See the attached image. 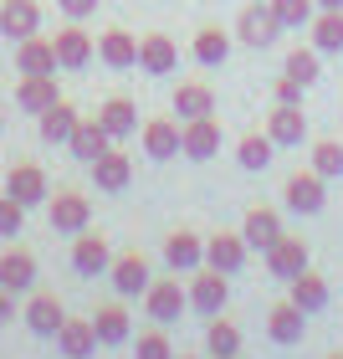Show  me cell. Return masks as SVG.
I'll return each mask as SVG.
<instances>
[{"instance_id": "cell-1", "label": "cell", "mask_w": 343, "mask_h": 359, "mask_svg": "<svg viewBox=\"0 0 343 359\" xmlns=\"http://www.w3.org/2000/svg\"><path fill=\"white\" fill-rule=\"evenodd\" d=\"M88 221H92V201H88V195H77V190H57L52 195V231L83 236Z\"/></svg>"}, {"instance_id": "cell-2", "label": "cell", "mask_w": 343, "mask_h": 359, "mask_svg": "<svg viewBox=\"0 0 343 359\" xmlns=\"http://www.w3.org/2000/svg\"><path fill=\"white\" fill-rule=\"evenodd\" d=\"M144 308H149V318L154 323H179V313L190 308V292L174 283V277H164V283H149V292H144Z\"/></svg>"}, {"instance_id": "cell-3", "label": "cell", "mask_w": 343, "mask_h": 359, "mask_svg": "<svg viewBox=\"0 0 343 359\" xmlns=\"http://www.w3.org/2000/svg\"><path fill=\"white\" fill-rule=\"evenodd\" d=\"M225 303H231V283H225V272H216V267L195 272V283H190V308H195V313L216 318Z\"/></svg>"}, {"instance_id": "cell-4", "label": "cell", "mask_w": 343, "mask_h": 359, "mask_svg": "<svg viewBox=\"0 0 343 359\" xmlns=\"http://www.w3.org/2000/svg\"><path fill=\"white\" fill-rule=\"evenodd\" d=\"M267 134L276 149H298V144H307V113L298 103H276L267 113Z\"/></svg>"}, {"instance_id": "cell-5", "label": "cell", "mask_w": 343, "mask_h": 359, "mask_svg": "<svg viewBox=\"0 0 343 359\" xmlns=\"http://www.w3.org/2000/svg\"><path fill=\"white\" fill-rule=\"evenodd\" d=\"M246 236L241 231H216L205 241V267H216V272H225V277H236L241 267H246Z\"/></svg>"}, {"instance_id": "cell-6", "label": "cell", "mask_w": 343, "mask_h": 359, "mask_svg": "<svg viewBox=\"0 0 343 359\" xmlns=\"http://www.w3.org/2000/svg\"><path fill=\"white\" fill-rule=\"evenodd\" d=\"M236 31H241V41H246V46H256V52H261V46H272L287 26L276 21V11H272V0H267V6H246V11H241Z\"/></svg>"}, {"instance_id": "cell-7", "label": "cell", "mask_w": 343, "mask_h": 359, "mask_svg": "<svg viewBox=\"0 0 343 359\" xmlns=\"http://www.w3.org/2000/svg\"><path fill=\"white\" fill-rule=\"evenodd\" d=\"M144 154L149 159H174V154H185V123H174V118H149L144 123Z\"/></svg>"}, {"instance_id": "cell-8", "label": "cell", "mask_w": 343, "mask_h": 359, "mask_svg": "<svg viewBox=\"0 0 343 359\" xmlns=\"http://www.w3.org/2000/svg\"><path fill=\"white\" fill-rule=\"evenodd\" d=\"M287 210H298V216H318L323 201H328V190H323V175L318 170H298L287 180Z\"/></svg>"}, {"instance_id": "cell-9", "label": "cell", "mask_w": 343, "mask_h": 359, "mask_svg": "<svg viewBox=\"0 0 343 359\" xmlns=\"http://www.w3.org/2000/svg\"><path fill=\"white\" fill-rule=\"evenodd\" d=\"M6 195H15L26 210L31 205H41V201H52V185H46V170L41 165H10L6 175Z\"/></svg>"}, {"instance_id": "cell-10", "label": "cell", "mask_w": 343, "mask_h": 359, "mask_svg": "<svg viewBox=\"0 0 343 359\" xmlns=\"http://www.w3.org/2000/svg\"><path fill=\"white\" fill-rule=\"evenodd\" d=\"M220 144H225V134H220L216 113H210V118H190V123H185V159H195V165L216 159Z\"/></svg>"}, {"instance_id": "cell-11", "label": "cell", "mask_w": 343, "mask_h": 359, "mask_svg": "<svg viewBox=\"0 0 343 359\" xmlns=\"http://www.w3.org/2000/svg\"><path fill=\"white\" fill-rule=\"evenodd\" d=\"M307 262H313V257H307V241H302V236H282V241H276V247L267 252V272H272V277H282V283L302 277Z\"/></svg>"}, {"instance_id": "cell-12", "label": "cell", "mask_w": 343, "mask_h": 359, "mask_svg": "<svg viewBox=\"0 0 343 359\" xmlns=\"http://www.w3.org/2000/svg\"><path fill=\"white\" fill-rule=\"evenodd\" d=\"M113 287H118V298H139V292H149V262H144V252H123L113 257Z\"/></svg>"}, {"instance_id": "cell-13", "label": "cell", "mask_w": 343, "mask_h": 359, "mask_svg": "<svg viewBox=\"0 0 343 359\" xmlns=\"http://www.w3.org/2000/svg\"><path fill=\"white\" fill-rule=\"evenodd\" d=\"M36 26H41L36 0H0V36L26 41V36H36Z\"/></svg>"}, {"instance_id": "cell-14", "label": "cell", "mask_w": 343, "mask_h": 359, "mask_svg": "<svg viewBox=\"0 0 343 359\" xmlns=\"http://www.w3.org/2000/svg\"><path fill=\"white\" fill-rule=\"evenodd\" d=\"M52 46H57V62H62L67 72H83L88 62H92V52H97L92 36H88V31L77 26V21H72V26H62L57 36H52Z\"/></svg>"}, {"instance_id": "cell-15", "label": "cell", "mask_w": 343, "mask_h": 359, "mask_svg": "<svg viewBox=\"0 0 343 359\" xmlns=\"http://www.w3.org/2000/svg\"><path fill=\"white\" fill-rule=\"evenodd\" d=\"M179 67V46L164 36V31H149V36L139 41V72H149V77H164Z\"/></svg>"}, {"instance_id": "cell-16", "label": "cell", "mask_w": 343, "mask_h": 359, "mask_svg": "<svg viewBox=\"0 0 343 359\" xmlns=\"http://www.w3.org/2000/svg\"><path fill=\"white\" fill-rule=\"evenodd\" d=\"M88 170H92V185L103 195H118V190H128V180H134V159L118 154V149H108V154H97Z\"/></svg>"}, {"instance_id": "cell-17", "label": "cell", "mask_w": 343, "mask_h": 359, "mask_svg": "<svg viewBox=\"0 0 343 359\" xmlns=\"http://www.w3.org/2000/svg\"><path fill=\"white\" fill-rule=\"evenodd\" d=\"M57 67H62V62H57V46L52 41L26 36L21 46H15V72H21V77H52Z\"/></svg>"}, {"instance_id": "cell-18", "label": "cell", "mask_w": 343, "mask_h": 359, "mask_svg": "<svg viewBox=\"0 0 343 359\" xmlns=\"http://www.w3.org/2000/svg\"><path fill=\"white\" fill-rule=\"evenodd\" d=\"M267 334H272V344H302V334H307V313L298 303H276L272 313H267Z\"/></svg>"}, {"instance_id": "cell-19", "label": "cell", "mask_w": 343, "mask_h": 359, "mask_svg": "<svg viewBox=\"0 0 343 359\" xmlns=\"http://www.w3.org/2000/svg\"><path fill=\"white\" fill-rule=\"evenodd\" d=\"M97 57H103L108 67H118V72L139 67V41H134V31H123V26L103 31V36H97Z\"/></svg>"}, {"instance_id": "cell-20", "label": "cell", "mask_w": 343, "mask_h": 359, "mask_svg": "<svg viewBox=\"0 0 343 359\" xmlns=\"http://www.w3.org/2000/svg\"><path fill=\"white\" fill-rule=\"evenodd\" d=\"M72 267H77V277H103V272L113 267V252H108V241L83 231V236L72 241Z\"/></svg>"}, {"instance_id": "cell-21", "label": "cell", "mask_w": 343, "mask_h": 359, "mask_svg": "<svg viewBox=\"0 0 343 359\" xmlns=\"http://www.w3.org/2000/svg\"><path fill=\"white\" fill-rule=\"evenodd\" d=\"M164 262H169L174 272L205 267V241L195 236V231H169V236H164Z\"/></svg>"}, {"instance_id": "cell-22", "label": "cell", "mask_w": 343, "mask_h": 359, "mask_svg": "<svg viewBox=\"0 0 343 359\" xmlns=\"http://www.w3.org/2000/svg\"><path fill=\"white\" fill-rule=\"evenodd\" d=\"M241 236H246V247L272 252L276 241H282V216H276V210H267V205H256V210H246V226H241Z\"/></svg>"}, {"instance_id": "cell-23", "label": "cell", "mask_w": 343, "mask_h": 359, "mask_svg": "<svg viewBox=\"0 0 343 359\" xmlns=\"http://www.w3.org/2000/svg\"><path fill=\"white\" fill-rule=\"evenodd\" d=\"M26 329L31 334H41V339H57V329H62V323H67V313H62V303L52 298V292H36V298H31L26 303Z\"/></svg>"}, {"instance_id": "cell-24", "label": "cell", "mask_w": 343, "mask_h": 359, "mask_svg": "<svg viewBox=\"0 0 343 359\" xmlns=\"http://www.w3.org/2000/svg\"><path fill=\"white\" fill-rule=\"evenodd\" d=\"M57 349L62 359H88L97 349V329H92V318H67L57 329Z\"/></svg>"}, {"instance_id": "cell-25", "label": "cell", "mask_w": 343, "mask_h": 359, "mask_svg": "<svg viewBox=\"0 0 343 359\" xmlns=\"http://www.w3.org/2000/svg\"><path fill=\"white\" fill-rule=\"evenodd\" d=\"M0 287H6V292H31V287H36V257L21 252V247L6 252V257H0Z\"/></svg>"}, {"instance_id": "cell-26", "label": "cell", "mask_w": 343, "mask_h": 359, "mask_svg": "<svg viewBox=\"0 0 343 359\" xmlns=\"http://www.w3.org/2000/svg\"><path fill=\"white\" fill-rule=\"evenodd\" d=\"M15 103H21L26 113H36V118H41L46 108H57V103H62L57 72H52V77H21V88H15Z\"/></svg>"}, {"instance_id": "cell-27", "label": "cell", "mask_w": 343, "mask_h": 359, "mask_svg": "<svg viewBox=\"0 0 343 359\" xmlns=\"http://www.w3.org/2000/svg\"><path fill=\"white\" fill-rule=\"evenodd\" d=\"M77 123H83V118H77V108L62 97L57 108H46L41 118H36V134H41V144H67L77 134Z\"/></svg>"}, {"instance_id": "cell-28", "label": "cell", "mask_w": 343, "mask_h": 359, "mask_svg": "<svg viewBox=\"0 0 343 359\" xmlns=\"http://www.w3.org/2000/svg\"><path fill=\"white\" fill-rule=\"evenodd\" d=\"M287 298L298 303L302 313H323V308H328V298H333V292H328V283H323V277H318L313 267H307L302 277H292V283H287Z\"/></svg>"}, {"instance_id": "cell-29", "label": "cell", "mask_w": 343, "mask_h": 359, "mask_svg": "<svg viewBox=\"0 0 343 359\" xmlns=\"http://www.w3.org/2000/svg\"><path fill=\"white\" fill-rule=\"evenodd\" d=\"M67 149L83 159V165H92L97 154H108V149H113V134H108V128L97 123V118H83V123H77V134L67 139Z\"/></svg>"}, {"instance_id": "cell-30", "label": "cell", "mask_w": 343, "mask_h": 359, "mask_svg": "<svg viewBox=\"0 0 343 359\" xmlns=\"http://www.w3.org/2000/svg\"><path fill=\"white\" fill-rule=\"evenodd\" d=\"M174 113H179V123L210 118V113H216V93H210L205 83H179L174 88Z\"/></svg>"}, {"instance_id": "cell-31", "label": "cell", "mask_w": 343, "mask_h": 359, "mask_svg": "<svg viewBox=\"0 0 343 359\" xmlns=\"http://www.w3.org/2000/svg\"><path fill=\"white\" fill-rule=\"evenodd\" d=\"M92 329H97V344L118 349V344H128V334H134V323H128L123 303H108V308H97V313H92Z\"/></svg>"}, {"instance_id": "cell-32", "label": "cell", "mask_w": 343, "mask_h": 359, "mask_svg": "<svg viewBox=\"0 0 343 359\" xmlns=\"http://www.w3.org/2000/svg\"><path fill=\"white\" fill-rule=\"evenodd\" d=\"M97 123H103L113 139H128V134H139V108L128 103V97H108V103L97 108Z\"/></svg>"}, {"instance_id": "cell-33", "label": "cell", "mask_w": 343, "mask_h": 359, "mask_svg": "<svg viewBox=\"0 0 343 359\" xmlns=\"http://www.w3.org/2000/svg\"><path fill=\"white\" fill-rule=\"evenodd\" d=\"M190 57L200 62V67H220V62L231 57V36H225L220 26H205V31H195V46H190Z\"/></svg>"}, {"instance_id": "cell-34", "label": "cell", "mask_w": 343, "mask_h": 359, "mask_svg": "<svg viewBox=\"0 0 343 359\" xmlns=\"http://www.w3.org/2000/svg\"><path fill=\"white\" fill-rule=\"evenodd\" d=\"M205 349H210V359H231V354H241V329L231 318H210V329H205Z\"/></svg>"}, {"instance_id": "cell-35", "label": "cell", "mask_w": 343, "mask_h": 359, "mask_svg": "<svg viewBox=\"0 0 343 359\" xmlns=\"http://www.w3.org/2000/svg\"><path fill=\"white\" fill-rule=\"evenodd\" d=\"M318 57H323L318 46H298V52H287V62H282V72H287V77H298L302 88H313L318 77H323V62H318Z\"/></svg>"}, {"instance_id": "cell-36", "label": "cell", "mask_w": 343, "mask_h": 359, "mask_svg": "<svg viewBox=\"0 0 343 359\" xmlns=\"http://www.w3.org/2000/svg\"><path fill=\"white\" fill-rule=\"evenodd\" d=\"M313 46L318 52H343V11H318L313 15Z\"/></svg>"}, {"instance_id": "cell-37", "label": "cell", "mask_w": 343, "mask_h": 359, "mask_svg": "<svg viewBox=\"0 0 343 359\" xmlns=\"http://www.w3.org/2000/svg\"><path fill=\"white\" fill-rule=\"evenodd\" d=\"M272 149H276L272 134H246V139L236 144V165L241 170H267L272 165Z\"/></svg>"}, {"instance_id": "cell-38", "label": "cell", "mask_w": 343, "mask_h": 359, "mask_svg": "<svg viewBox=\"0 0 343 359\" xmlns=\"http://www.w3.org/2000/svg\"><path fill=\"white\" fill-rule=\"evenodd\" d=\"M272 11H276V21H282L287 31H302V26H313L318 0H272Z\"/></svg>"}, {"instance_id": "cell-39", "label": "cell", "mask_w": 343, "mask_h": 359, "mask_svg": "<svg viewBox=\"0 0 343 359\" xmlns=\"http://www.w3.org/2000/svg\"><path fill=\"white\" fill-rule=\"evenodd\" d=\"M313 170H318L323 180H338V175H343V144L318 139V144H313Z\"/></svg>"}, {"instance_id": "cell-40", "label": "cell", "mask_w": 343, "mask_h": 359, "mask_svg": "<svg viewBox=\"0 0 343 359\" xmlns=\"http://www.w3.org/2000/svg\"><path fill=\"white\" fill-rule=\"evenodd\" d=\"M21 226H26V205L15 195H0V236H21Z\"/></svg>"}, {"instance_id": "cell-41", "label": "cell", "mask_w": 343, "mask_h": 359, "mask_svg": "<svg viewBox=\"0 0 343 359\" xmlns=\"http://www.w3.org/2000/svg\"><path fill=\"white\" fill-rule=\"evenodd\" d=\"M139 359H174L169 339H164V323H159V329H149V334H139Z\"/></svg>"}, {"instance_id": "cell-42", "label": "cell", "mask_w": 343, "mask_h": 359, "mask_svg": "<svg viewBox=\"0 0 343 359\" xmlns=\"http://www.w3.org/2000/svg\"><path fill=\"white\" fill-rule=\"evenodd\" d=\"M276 103H298L302 108V83H298V77L282 72V83H276Z\"/></svg>"}, {"instance_id": "cell-43", "label": "cell", "mask_w": 343, "mask_h": 359, "mask_svg": "<svg viewBox=\"0 0 343 359\" xmlns=\"http://www.w3.org/2000/svg\"><path fill=\"white\" fill-rule=\"evenodd\" d=\"M57 6H62V15H67V21H83V15L97 11V0H57Z\"/></svg>"}, {"instance_id": "cell-44", "label": "cell", "mask_w": 343, "mask_h": 359, "mask_svg": "<svg viewBox=\"0 0 343 359\" xmlns=\"http://www.w3.org/2000/svg\"><path fill=\"white\" fill-rule=\"evenodd\" d=\"M15 313V292H6V287H0V323H6Z\"/></svg>"}, {"instance_id": "cell-45", "label": "cell", "mask_w": 343, "mask_h": 359, "mask_svg": "<svg viewBox=\"0 0 343 359\" xmlns=\"http://www.w3.org/2000/svg\"><path fill=\"white\" fill-rule=\"evenodd\" d=\"M318 6H323V11H343V0H318Z\"/></svg>"}, {"instance_id": "cell-46", "label": "cell", "mask_w": 343, "mask_h": 359, "mask_svg": "<svg viewBox=\"0 0 343 359\" xmlns=\"http://www.w3.org/2000/svg\"><path fill=\"white\" fill-rule=\"evenodd\" d=\"M179 359H195V354H179Z\"/></svg>"}, {"instance_id": "cell-47", "label": "cell", "mask_w": 343, "mask_h": 359, "mask_svg": "<svg viewBox=\"0 0 343 359\" xmlns=\"http://www.w3.org/2000/svg\"><path fill=\"white\" fill-rule=\"evenodd\" d=\"M328 359H343V354H328Z\"/></svg>"}, {"instance_id": "cell-48", "label": "cell", "mask_w": 343, "mask_h": 359, "mask_svg": "<svg viewBox=\"0 0 343 359\" xmlns=\"http://www.w3.org/2000/svg\"><path fill=\"white\" fill-rule=\"evenodd\" d=\"M231 359H236V354H231Z\"/></svg>"}]
</instances>
